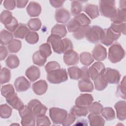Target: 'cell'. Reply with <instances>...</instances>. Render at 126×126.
<instances>
[{
    "instance_id": "1",
    "label": "cell",
    "mask_w": 126,
    "mask_h": 126,
    "mask_svg": "<svg viewBox=\"0 0 126 126\" xmlns=\"http://www.w3.org/2000/svg\"><path fill=\"white\" fill-rule=\"evenodd\" d=\"M125 56V51L118 43L113 44L108 49V59L112 63L120 62Z\"/></svg>"
},
{
    "instance_id": "2",
    "label": "cell",
    "mask_w": 126,
    "mask_h": 126,
    "mask_svg": "<svg viewBox=\"0 0 126 126\" xmlns=\"http://www.w3.org/2000/svg\"><path fill=\"white\" fill-rule=\"evenodd\" d=\"M47 79L52 84H60L67 80L68 76L65 68H59L47 73Z\"/></svg>"
},
{
    "instance_id": "3",
    "label": "cell",
    "mask_w": 126,
    "mask_h": 126,
    "mask_svg": "<svg viewBox=\"0 0 126 126\" xmlns=\"http://www.w3.org/2000/svg\"><path fill=\"white\" fill-rule=\"evenodd\" d=\"M19 111L21 117V125L23 126H34L35 122V117L33 115L31 109L27 105H24Z\"/></svg>"
},
{
    "instance_id": "4",
    "label": "cell",
    "mask_w": 126,
    "mask_h": 126,
    "mask_svg": "<svg viewBox=\"0 0 126 126\" xmlns=\"http://www.w3.org/2000/svg\"><path fill=\"white\" fill-rule=\"evenodd\" d=\"M99 11L101 15L111 18L115 13L116 8L115 0H100L99 1Z\"/></svg>"
},
{
    "instance_id": "5",
    "label": "cell",
    "mask_w": 126,
    "mask_h": 126,
    "mask_svg": "<svg viewBox=\"0 0 126 126\" xmlns=\"http://www.w3.org/2000/svg\"><path fill=\"white\" fill-rule=\"evenodd\" d=\"M104 31L100 27L92 26L88 30L85 37L86 39L91 43H97L102 37Z\"/></svg>"
},
{
    "instance_id": "6",
    "label": "cell",
    "mask_w": 126,
    "mask_h": 126,
    "mask_svg": "<svg viewBox=\"0 0 126 126\" xmlns=\"http://www.w3.org/2000/svg\"><path fill=\"white\" fill-rule=\"evenodd\" d=\"M68 115L67 112L63 109L52 107L49 109V116L54 124L60 125L64 121Z\"/></svg>"
},
{
    "instance_id": "7",
    "label": "cell",
    "mask_w": 126,
    "mask_h": 126,
    "mask_svg": "<svg viewBox=\"0 0 126 126\" xmlns=\"http://www.w3.org/2000/svg\"><path fill=\"white\" fill-rule=\"evenodd\" d=\"M47 42L50 44L55 53L59 54H64V42L61 37L55 34H51L47 38Z\"/></svg>"
},
{
    "instance_id": "8",
    "label": "cell",
    "mask_w": 126,
    "mask_h": 126,
    "mask_svg": "<svg viewBox=\"0 0 126 126\" xmlns=\"http://www.w3.org/2000/svg\"><path fill=\"white\" fill-rule=\"evenodd\" d=\"M35 117L45 115L47 108L37 99H32L28 104Z\"/></svg>"
},
{
    "instance_id": "9",
    "label": "cell",
    "mask_w": 126,
    "mask_h": 126,
    "mask_svg": "<svg viewBox=\"0 0 126 126\" xmlns=\"http://www.w3.org/2000/svg\"><path fill=\"white\" fill-rule=\"evenodd\" d=\"M103 31V35L100 40V42L106 46L111 45L114 41L117 40L121 36V34L114 32L110 27L104 29Z\"/></svg>"
},
{
    "instance_id": "10",
    "label": "cell",
    "mask_w": 126,
    "mask_h": 126,
    "mask_svg": "<svg viewBox=\"0 0 126 126\" xmlns=\"http://www.w3.org/2000/svg\"><path fill=\"white\" fill-rule=\"evenodd\" d=\"M103 76L108 83L110 84H117L121 78V74L118 70L109 67L105 68Z\"/></svg>"
},
{
    "instance_id": "11",
    "label": "cell",
    "mask_w": 126,
    "mask_h": 126,
    "mask_svg": "<svg viewBox=\"0 0 126 126\" xmlns=\"http://www.w3.org/2000/svg\"><path fill=\"white\" fill-rule=\"evenodd\" d=\"M105 70V67L103 63L100 62H95L88 68L90 78L94 80L99 75L103 74Z\"/></svg>"
},
{
    "instance_id": "12",
    "label": "cell",
    "mask_w": 126,
    "mask_h": 126,
    "mask_svg": "<svg viewBox=\"0 0 126 126\" xmlns=\"http://www.w3.org/2000/svg\"><path fill=\"white\" fill-rule=\"evenodd\" d=\"M92 56L98 62L104 60L107 57L106 49L100 44H96L93 50Z\"/></svg>"
},
{
    "instance_id": "13",
    "label": "cell",
    "mask_w": 126,
    "mask_h": 126,
    "mask_svg": "<svg viewBox=\"0 0 126 126\" xmlns=\"http://www.w3.org/2000/svg\"><path fill=\"white\" fill-rule=\"evenodd\" d=\"M14 86L18 92H23L27 91L31 87V83L24 76H20L16 79Z\"/></svg>"
},
{
    "instance_id": "14",
    "label": "cell",
    "mask_w": 126,
    "mask_h": 126,
    "mask_svg": "<svg viewBox=\"0 0 126 126\" xmlns=\"http://www.w3.org/2000/svg\"><path fill=\"white\" fill-rule=\"evenodd\" d=\"M63 59L65 64L68 66L76 65L79 61L78 53L73 50L64 53Z\"/></svg>"
},
{
    "instance_id": "15",
    "label": "cell",
    "mask_w": 126,
    "mask_h": 126,
    "mask_svg": "<svg viewBox=\"0 0 126 126\" xmlns=\"http://www.w3.org/2000/svg\"><path fill=\"white\" fill-rule=\"evenodd\" d=\"M94 100L93 96L89 94H81L75 100V105L88 108Z\"/></svg>"
},
{
    "instance_id": "16",
    "label": "cell",
    "mask_w": 126,
    "mask_h": 126,
    "mask_svg": "<svg viewBox=\"0 0 126 126\" xmlns=\"http://www.w3.org/2000/svg\"><path fill=\"white\" fill-rule=\"evenodd\" d=\"M55 18L56 21L59 23H66L70 18L69 12L63 8L58 9L55 11Z\"/></svg>"
},
{
    "instance_id": "17",
    "label": "cell",
    "mask_w": 126,
    "mask_h": 126,
    "mask_svg": "<svg viewBox=\"0 0 126 126\" xmlns=\"http://www.w3.org/2000/svg\"><path fill=\"white\" fill-rule=\"evenodd\" d=\"M115 108L117 113V118L120 121L126 119V102L125 100H120L115 104Z\"/></svg>"
},
{
    "instance_id": "18",
    "label": "cell",
    "mask_w": 126,
    "mask_h": 126,
    "mask_svg": "<svg viewBox=\"0 0 126 126\" xmlns=\"http://www.w3.org/2000/svg\"><path fill=\"white\" fill-rule=\"evenodd\" d=\"M32 89L36 94L41 95L46 92L48 89V84L45 80H40L33 83Z\"/></svg>"
},
{
    "instance_id": "19",
    "label": "cell",
    "mask_w": 126,
    "mask_h": 126,
    "mask_svg": "<svg viewBox=\"0 0 126 126\" xmlns=\"http://www.w3.org/2000/svg\"><path fill=\"white\" fill-rule=\"evenodd\" d=\"M26 10L27 13L31 17H36L40 15L41 12V5L37 2L30 1Z\"/></svg>"
},
{
    "instance_id": "20",
    "label": "cell",
    "mask_w": 126,
    "mask_h": 126,
    "mask_svg": "<svg viewBox=\"0 0 126 126\" xmlns=\"http://www.w3.org/2000/svg\"><path fill=\"white\" fill-rule=\"evenodd\" d=\"M25 75L31 82H34L39 78L40 71L38 67L35 65H32L26 70Z\"/></svg>"
},
{
    "instance_id": "21",
    "label": "cell",
    "mask_w": 126,
    "mask_h": 126,
    "mask_svg": "<svg viewBox=\"0 0 126 126\" xmlns=\"http://www.w3.org/2000/svg\"><path fill=\"white\" fill-rule=\"evenodd\" d=\"M6 101L13 109L18 110L25 105L16 93L6 98Z\"/></svg>"
},
{
    "instance_id": "22",
    "label": "cell",
    "mask_w": 126,
    "mask_h": 126,
    "mask_svg": "<svg viewBox=\"0 0 126 126\" xmlns=\"http://www.w3.org/2000/svg\"><path fill=\"white\" fill-rule=\"evenodd\" d=\"M84 11L92 19L99 16V13L97 5L93 4H87L84 8Z\"/></svg>"
},
{
    "instance_id": "23",
    "label": "cell",
    "mask_w": 126,
    "mask_h": 126,
    "mask_svg": "<svg viewBox=\"0 0 126 126\" xmlns=\"http://www.w3.org/2000/svg\"><path fill=\"white\" fill-rule=\"evenodd\" d=\"M30 32V30L25 24L20 23L16 30L13 32V35L15 38L24 39Z\"/></svg>"
},
{
    "instance_id": "24",
    "label": "cell",
    "mask_w": 126,
    "mask_h": 126,
    "mask_svg": "<svg viewBox=\"0 0 126 126\" xmlns=\"http://www.w3.org/2000/svg\"><path fill=\"white\" fill-rule=\"evenodd\" d=\"M126 10L120 8L116 10L114 15L110 18L111 21L114 23H126Z\"/></svg>"
},
{
    "instance_id": "25",
    "label": "cell",
    "mask_w": 126,
    "mask_h": 126,
    "mask_svg": "<svg viewBox=\"0 0 126 126\" xmlns=\"http://www.w3.org/2000/svg\"><path fill=\"white\" fill-rule=\"evenodd\" d=\"M78 88L81 92H92L94 87L90 80L81 79L78 83Z\"/></svg>"
},
{
    "instance_id": "26",
    "label": "cell",
    "mask_w": 126,
    "mask_h": 126,
    "mask_svg": "<svg viewBox=\"0 0 126 126\" xmlns=\"http://www.w3.org/2000/svg\"><path fill=\"white\" fill-rule=\"evenodd\" d=\"M90 125L91 126H103L105 124V120L99 114H91L88 116Z\"/></svg>"
},
{
    "instance_id": "27",
    "label": "cell",
    "mask_w": 126,
    "mask_h": 126,
    "mask_svg": "<svg viewBox=\"0 0 126 126\" xmlns=\"http://www.w3.org/2000/svg\"><path fill=\"white\" fill-rule=\"evenodd\" d=\"M94 88L95 90L101 91L105 89L108 85V82L105 79L103 73L99 75L94 80Z\"/></svg>"
},
{
    "instance_id": "28",
    "label": "cell",
    "mask_w": 126,
    "mask_h": 126,
    "mask_svg": "<svg viewBox=\"0 0 126 126\" xmlns=\"http://www.w3.org/2000/svg\"><path fill=\"white\" fill-rule=\"evenodd\" d=\"M13 34L12 32H8L6 30H2L0 32V44L2 46H4L12 41L13 39Z\"/></svg>"
},
{
    "instance_id": "29",
    "label": "cell",
    "mask_w": 126,
    "mask_h": 126,
    "mask_svg": "<svg viewBox=\"0 0 126 126\" xmlns=\"http://www.w3.org/2000/svg\"><path fill=\"white\" fill-rule=\"evenodd\" d=\"M88 108L77 105L73 106L70 110V113L73 115L76 118L85 117L88 114Z\"/></svg>"
},
{
    "instance_id": "30",
    "label": "cell",
    "mask_w": 126,
    "mask_h": 126,
    "mask_svg": "<svg viewBox=\"0 0 126 126\" xmlns=\"http://www.w3.org/2000/svg\"><path fill=\"white\" fill-rule=\"evenodd\" d=\"M20 64V61L18 57L14 54L9 55L5 60L6 66L10 69L17 68Z\"/></svg>"
},
{
    "instance_id": "31",
    "label": "cell",
    "mask_w": 126,
    "mask_h": 126,
    "mask_svg": "<svg viewBox=\"0 0 126 126\" xmlns=\"http://www.w3.org/2000/svg\"><path fill=\"white\" fill-rule=\"evenodd\" d=\"M51 34H55L61 38L64 37L67 34V30L64 25L56 24L51 29Z\"/></svg>"
},
{
    "instance_id": "32",
    "label": "cell",
    "mask_w": 126,
    "mask_h": 126,
    "mask_svg": "<svg viewBox=\"0 0 126 126\" xmlns=\"http://www.w3.org/2000/svg\"><path fill=\"white\" fill-rule=\"evenodd\" d=\"M79 60L81 63L86 66L90 65L94 61L92 55L87 52H82L80 54Z\"/></svg>"
},
{
    "instance_id": "33",
    "label": "cell",
    "mask_w": 126,
    "mask_h": 126,
    "mask_svg": "<svg viewBox=\"0 0 126 126\" xmlns=\"http://www.w3.org/2000/svg\"><path fill=\"white\" fill-rule=\"evenodd\" d=\"M69 77L73 80H79L81 77V70L77 66L69 67L67 69Z\"/></svg>"
},
{
    "instance_id": "34",
    "label": "cell",
    "mask_w": 126,
    "mask_h": 126,
    "mask_svg": "<svg viewBox=\"0 0 126 126\" xmlns=\"http://www.w3.org/2000/svg\"><path fill=\"white\" fill-rule=\"evenodd\" d=\"M22 47V42L20 40L13 39L9 44L7 48L10 53H16L18 52Z\"/></svg>"
},
{
    "instance_id": "35",
    "label": "cell",
    "mask_w": 126,
    "mask_h": 126,
    "mask_svg": "<svg viewBox=\"0 0 126 126\" xmlns=\"http://www.w3.org/2000/svg\"><path fill=\"white\" fill-rule=\"evenodd\" d=\"M12 13L7 10H3L0 15V21L4 26L9 24L13 19Z\"/></svg>"
},
{
    "instance_id": "36",
    "label": "cell",
    "mask_w": 126,
    "mask_h": 126,
    "mask_svg": "<svg viewBox=\"0 0 126 126\" xmlns=\"http://www.w3.org/2000/svg\"><path fill=\"white\" fill-rule=\"evenodd\" d=\"M74 18L78 22L81 27H86L89 26L91 20L84 13H80L74 16Z\"/></svg>"
},
{
    "instance_id": "37",
    "label": "cell",
    "mask_w": 126,
    "mask_h": 126,
    "mask_svg": "<svg viewBox=\"0 0 126 126\" xmlns=\"http://www.w3.org/2000/svg\"><path fill=\"white\" fill-rule=\"evenodd\" d=\"M11 79V71L6 68L3 67L1 69L0 74V83L1 85L8 83Z\"/></svg>"
},
{
    "instance_id": "38",
    "label": "cell",
    "mask_w": 126,
    "mask_h": 126,
    "mask_svg": "<svg viewBox=\"0 0 126 126\" xmlns=\"http://www.w3.org/2000/svg\"><path fill=\"white\" fill-rule=\"evenodd\" d=\"M103 109V107L102 105L97 101L92 102L88 107V111L90 113L94 114H100Z\"/></svg>"
},
{
    "instance_id": "39",
    "label": "cell",
    "mask_w": 126,
    "mask_h": 126,
    "mask_svg": "<svg viewBox=\"0 0 126 126\" xmlns=\"http://www.w3.org/2000/svg\"><path fill=\"white\" fill-rule=\"evenodd\" d=\"M110 28L115 32L117 33L123 34H126V23H112L110 27Z\"/></svg>"
},
{
    "instance_id": "40",
    "label": "cell",
    "mask_w": 126,
    "mask_h": 126,
    "mask_svg": "<svg viewBox=\"0 0 126 126\" xmlns=\"http://www.w3.org/2000/svg\"><path fill=\"white\" fill-rule=\"evenodd\" d=\"M101 114L106 121H112L115 118V113L112 107L103 108Z\"/></svg>"
},
{
    "instance_id": "41",
    "label": "cell",
    "mask_w": 126,
    "mask_h": 126,
    "mask_svg": "<svg viewBox=\"0 0 126 126\" xmlns=\"http://www.w3.org/2000/svg\"><path fill=\"white\" fill-rule=\"evenodd\" d=\"M12 108L7 104H3L0 106V115L3 119L9 118L12 114Z\"/></svg>"
},
{
    "instance_id": "42",
    "label": "cell",
    "mask_w": 126,
    "mask_h": 126,
    "mask_svg": "<svg viewBox=\"0 0 126 126\" xmlns=\"http://www.w3.org/2000/svg\"><path fill=\"white\" fill-rule=\"evenodd\" d=\"M15 90L12 85L8 84L2 86L1 88V94L5 98H7L14 94H15Z\"/></svg>"
},
{
    "instance_id": "43",
    "label": "cell",
    "mask_w": 126,
    "mask_h": 126,
    "mask_svg": "<svg viewBox=\"0 0 126 126\" xmlns=\"http://www.w3.org/2000/svg\"><path fill=\"white\" fill-rule=\"evenodd\" d=\"M32 61L35 64L39 66H42L46 62V58L43 57L40 54L39 51H38L33 54Z\"/></svg>"
},
{
    "instance_id": "44",
    "label": "cell",
    "mask_w": 126,
    "mask_h": 126,
    "mask_svg": "<svg viewBox=\"0 0 126 126\" xmlns=\"http://www.w3.org/2000/svg\"><path fill=\"white\" fill-rule=\"evenodd\" d=\"M28 28L32 31H38L41 26V22L39 18H32L28 22Z\"/></svg>"
},
{
    "instance_id": "45",
    "label": "cell",
    "mask_w": 126,
    "mask_h": 126,
    "mask_svg": "<svg viewBox=\"0 0 126 126\" xmlns=\"http://www.w3.org/2000/svg\"><path fill=\"white\" fill-rule=\"evenodd\" d=\"M126 77L124 76L121 84L117 87L116 95L118 97L126 99Z\"/></svg>"
},
{
    "instance_id": "46",
    "label": "cell",
    "mask_w": 126,
    "mask_h": 126,
    "mask_svg": "<svg viewBox=\"0 0 126 126\" xmlns=\"http://www.w3.org/2000/svg\"><path fill=\"white\" fill-rule=\"evenodd\" d=\"M39 52L43 57L47 58L52 54L51 46L48 43H43L40 46Z\"/></svg>"
},
{
    "instance_id": "47",
    "label": "cell",
    "mask_w": 126,
    "mask_h": 126,
    "mask_svg": "<svg viewBox=\"0 0 126 126\" xmlns=\"http://www.w3.org/2000/svg\"><path fill=\"white\" fill-rule=\"evenodd\" d=\"M83 6L79 1L74 0L71 4V12L73 16H76L80 13L82 10Z\"/></svg>"
},
{
    "instance_id": "48",
    "label": "cell",
    "mask_w": 126,
    "mask_h": 126,
    "mask_svg": "<svg viewBox=\"0 0 126 126\" xmlns=\"http://www.w3.org/2000/svg\"><path fill=\"white\" fill-rule=\"evenodd\" d=\"M90 27L91 26H90L80 27L77 31L73 33V36L77 40H81L84 38L85 37L88 30Z\"/></svg>"
},
{
    "instance_id": "49",
    "label": "cell",
    "mask_w": 126,
    "mask_h": 126,
    "mask_svg": "<svg viewBox=\"0 0 126 126\" xmlns=\"http://www.w3.org/2000/svg\"><path fill=\"white\" fill-rule=\"evenodd\" d=\"M26 41L30 44H36L39 40L38 34L35 32H30L25 37Z\"/></svg>"
},
{
    "instance_id": "50",
    "label": "cell",
    "mask_w": 126,
    "mask_h": 126,
    "mask_svg": "<svg viewBox=\"0 0 126 126\" xmlns=\"http://www.w3.org/2000/svg\"><path fill=\"white\" fill-rule=\"evenodd\" d=\"M67 29L69 32H75L81 27L78 22L73 18L71 19L66 25Z\"/></svg>"
},
{
    "instance_id": "51",
    "label": "cell",
    "mask_w": 126,
    "mask_h": 126,
    "mask_svg": "<svg viewBox=\"0 0 126 126\" xmlns=\"http://www.w3.org/2000/svg\"><path fill=\"white\" fill-rule=\"evenodd\" d=\"M36 126H50L51 122L48 117L42 115L36 117Z\"/></svg>"
},
{
    "instance_id": "52",
    "label": "cell",
    "mask_w": 126,
    "mask_h": 126,
    "mask_svg": "<svg viewBox=\"0 0 126 126\" xmlns=\"http://www.w3.org/2000/svg\"><path fill=\"white\" fill-rule=\"evenodd\" d=\"M59 68H61V66L60 64L56 61L49 62L46 64L45 66V69L47 73Z\"/></svg>"
},
{
    "instance_id": "53",
    "label": "cell",
    "mask_w": 126,
    "mask_h": 126,
    "mask_svg": "<svg viewBox=\"0 0 126 126\" xmlns=\"http://www.w3.org/2000/svg\"><path fill=\"white\" fill-rule=\"evenodd\" d=\"M18 25H19V24L17 20L15 17H13L11 22L9 24L6 25H5L4 26H5V28L7 30H8V31L11 32H14L15 31L17 28Z\"/></svg>"
},
{
    "instance_id": "54",
    "label": "cell",
    "mask_w": 126,
    "mask_h": 126,
    "mask_svg": "<svg viewBox=\"0 0 126 126\" xmlns=\"http://www.w3.org/2000/svg\"><path fill=\"white\" fill-rule=\"evenodd\" d=\"M76 117L71 113L68 114L67 117L64 121L62 123V125L64 126H69L71 125L75 121Z\"/></svg>"
},
{
    "instance_id": "55",
    "label": "cell",
    "mask_w": 126,
    "mask_h": 126,
    "mask_svg": "<svg viewBox=\"0 0 126 126\" xmlns=\"http://www.w3.org/2000/svg\"><path fill=\"white\" fill-rule=\"evenodd\" d=\"M16 1L14 0H5L3 1V6L6 9L12 10H13L16 6Z\"/></svg>"
},
{
    "instance_id": "56",
    "label": "cell",
    "mask_w": 126,
    "mask_h": 126,
    "mask_svg": "<svg viewBox=\"0 0 126 126\" xmlns=\"http://www.w3.org/2000/svg\"><path fill=\"white\" fill-rule=\"evenodd\" d=\"M64 42V54L73 50V46L72 41L67 38H65L63 39Z\"/></svg>"
},
{
    "instance_id": "57",
    "label": "cell",
    "mask_w": 126,
    "mask_h": 126,
    "mask_svg": "<svg viewBox=\"0 0 126 126\" xmlns=\"http://www.w3.org/2000/svg\"><path fill=\"white\" fill-rule=\"evenodd\" d=\"M81 79L90 80V77L88 71V68L86 66H84L81 68Z\"/></svg>"
},
{
    "instance_id": "58",
    "label": "cell",
    "mask_w": 126,
    "mask_h": 126,
    "mask_svg": "<svg viewBox=\"0 0 126 126\" xmlns=\"http://www.w3.org/2000/svg\"><path fill=\"white\" fill-rule=\"evenodd\" d=\"M8 55V50L6 47L1 45L0 47V61H2L5 59Z\"/></svg>"
},
{
    "instance_id": "59",
    "label": "cell",
    "mask_w": 126,
    "mask_h": 126,
    "mask_svg": "<svg viewBox=\"0 0 126 126\" xmlns=\"http://www.w3.org/2000/svg\"><path fill=\"white\" fill-rule=\"evenodd\" d=\"M50 4L55 8H59L63 6L64 0H49Z\"/></svg>"
},
{
    "instance_id": "60",
    "label": "cell",
    "mask_w": 126,
    "mask_h": 126,
    "mask_svg": "<svg viewBox=\"0 0 126 126\" xmlns=\"http://www.w3.org/2000/svg\"><path fill=\"white\" fill-rule=\"evenodd\" d=\"M16 1V4H17V7L18 8H22L24 7L27 5V4L28 2V0H17Z\"/></svg>"
},
{
    "instance_id": "61",
    "label": "cell",
    "mask_w": 126,
    "mask_h": 126,
    "mask_svg": "<svg viewBox=\"0 0 126 126\" xmlns=\"http://www.w3.org/2000/svg\"><path fill=\"white\" fill-rule=\"evenodd\" d=\"M126 0H121L120 2V9L126 10Z\"/></svg>"
}]
</instances>
